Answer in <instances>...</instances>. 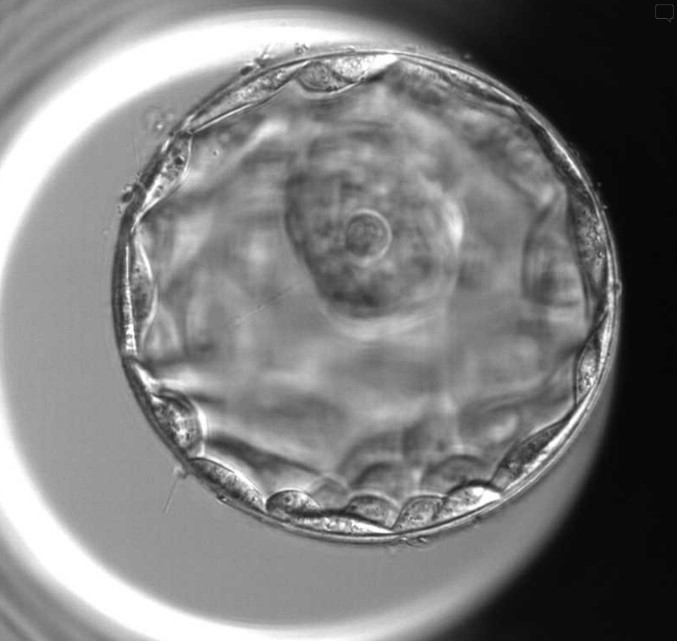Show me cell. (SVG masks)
<instances>
[{"label":"cell","mask_w":677,"mask_h":641,"mask_svg":"<svg viewBox=\"0 0 677 641\" xmlns=\"http://www.w3.org/2000/svg\"><path fill=\"white\" fill-rule=\"evenodd\" d=\"M613 317L606 310L588 336L575 363L573 390L575 405L584 404L598 384L608 356Z\"/></svg>","instance_id":"cell-7"},{"label":"cell","mask_w":677,"mask_h":641,"mask_svg":"<svg viewBox=\"0 0 677 641\" xmlns=\"http://www.w3.org/2000/svg\"><path fill=\"white\" fill-rule=\"evenodd\" d=\"M194 476L218 498L248 513L268 517L264 494L240 472L205 455L186 462Z\"/></svg>","instance_id":"cell-5"},{"label":"cell","mask_w":677,"mask_h":641,"mask_svg":"<svg viewBox=\"0 0 677 641\" xmlns=\"http://www.w3.org/2000/svg\"><path fill=\"white\" fill-rule=\"evenodd\" d=\"M124 371L142 411L166 445L184 462L205 455L207 424L198 404L154 377L136 358H125Z\"/></svg>","instance_id":"cell-1"},{"label":"cell","mask_w":677,"mask_h":641,"mask_svg":"<svg viewBox=\"0 0 677 641\" xmlns=\"http://www.w3.org/2000/svg\"><path fill=\"white\" fill-rule=\"evenodd\" d=\"M501 497L502 493L490 483L471 482L457 487L441 498L434 525L445 524L478 512L498 502Z\"/></svg>","instance_id":"cell-9"},{"label":"cell","mask_w":677,"mask_h":641,"mask_svg":"<svg viewBox=\"0 0 677 641\" xmlns=\"http://www.w3.org/2000/svg\"><path fill=\"white\" fill-rule=\"evenodd\" d=\"M482 473L477 462L467 459H455L433 470L424 481L429 494L448 493L462 485L474 482Z\"/></svg>","instance_id":"cell-12"},{"label":"cell","mask_w":677,"mask_h":641,"mask_svg":"<svg viewBox=\"0 0 677 641\" xmlns=\"http://www.w3.org/2000/svg\"><path fill=\"white\" fill-rule=\"evenodd\" d=\"M575 405L561 419L542 427L518 442L501 460L490 484L502 494L522 483L543 465L575 429L585 409Z\"/></svg>","instance_id":"cell-3"},{"label":"cell","mask_w":677,"mask_h":641,"mask_svg":"<svg viewBox=\"0 0 677 641\" xmlns=\"http://www.w3.org/2000/svg\"><path fill=\"white\" fill-rule=\"evenodd\" d=\"M266 508L269 519L283 523L324 510L315 497L299 489H284L274 493L267 498Z\"/></svg>","instance_id":"cell-11"},{"label":"cell","mask_w":677,"mask_h":641,"mask_svg":"<svg viewBox=\"0 0 677 641\" xmlns=\"http://www.w3.org/2000/svg\"><path fill=\"white\" fill-rule=\"evenodd\" d=\"M305 64L279 65L223 89L191 113L184 120L180 132L191 135L224 118L269 100L296 78Z\"/></svg>","instance_id":"cell-2"},{"label":"cell","mask_w":677,"mask_h":641,"mask_svg":"<svg viewBox=\"0 0 677 641\" xmlns=\"http://www.w3.org/2000/svg\"><path fill=\"white\" fill-rule=\"evenodd\" d=\"M181 134L167 148L148 180L136 208V218H142L182 183L189 165L191 138Z\"/></svg>","instance_id":"cell-6"},{"label":"cell","mask_w":677,"mask_h":641,"mask_svg":"<svg viewBox=\"0 0 677 641\" xmlns=\"http://www.w3.org/2000/svg\"><path fill=\"white\" fill-rule=\"evenodd\" d=\"M341 510L370 524L393 531L400 506L381 495L362 493L350 498Z\"/></svg>","instance_id":"cell-10"},{"label":"cell","mask_w":677,"mask_h":641,"mask_svg":"<svg viewBox=\"0 0 677 641\" xmlns=\"http://www.w3.org/2000/svg\"><path fill=\"white\" fill-rule=\"evenodd\" d=\"M288 526L325 536L352 539L387 537L393 531L370 524L341 509L322 510L313 515L292 519Z\"/></svg>","instance_id":"cell-8"},{"label":"cell","mask_w":677,"mask_h":641,"mask_svg":"<svg viewBox=\"0 0 677 641\" xmlns=\"http://www.w3.org/2000/svg\"><path fill=\"white\" fill-rule=\"evenodd\" d=\"M393 60L392 56L381 53L331 56L306 63L296 79L309 91L329 93L366 79Z\"/></svg>","instance_id":"cell-4"},{"label":"cell","mask_w":677,"mask_h":641,"mask_svg":"<svg viewBox=\"0 0 677 641\" xmlns=\"http://www.w3.org/2000/svg\"><path fill=\"white\" fill-rule=\"evenodd\" d=\"M441 498L438 495L428 493L407 499L400 506L393 532L408 533L434 525Z\"/></svg>","instance_id":"cell-13"}]
</instances>
